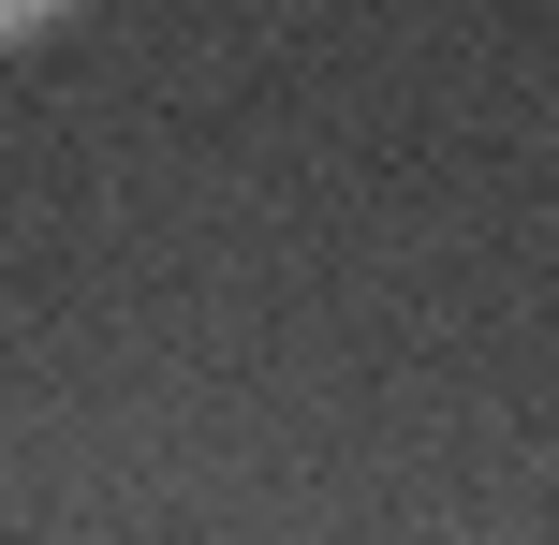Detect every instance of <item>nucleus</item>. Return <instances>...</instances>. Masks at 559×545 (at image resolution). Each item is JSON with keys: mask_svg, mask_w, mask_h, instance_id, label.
Instances as JSON below:
<instances>
[{"mask_svg": "<svg viewBox=\"0 0 559 545\" xmlns=\"http://www.w3.org/2000/svg\"><path fill=\"white\" fill-rule=\"evenodd\" d=\"M59 15H74V0H0V45H45Z\"/></svg>", "mask_w": 559, "mask_h": 545, "instance_id": "nucleus-1", "label": "nucleus"}]
</instances>
